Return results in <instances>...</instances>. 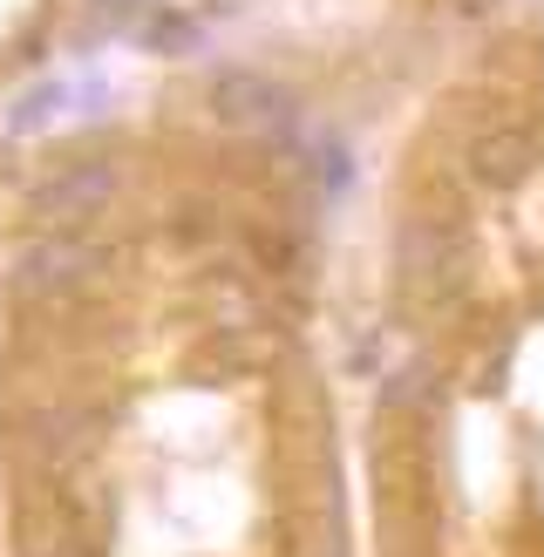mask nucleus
Returning <instances> with one entry per match:
<instances>
[{
	"instance_id": "nucleus-4",
	"label": "nucleus",
	"mask_w": 544,
	"mask_h": 557,
	"mask_svg": "<svg viewBox=\"0 0 544 557\" xmlns=\"http://www.w3.org/2000/svg\"><path fill=\"white\" fill-rule=\"evenodd\" d=\"M531 163H537V144H531V129H490L470 144V171L477 184H524L531 177Z\"/></svg>"
},
{
	"instance_id": "nucleus-3",
	"label": "nucleus",
	"mask_w": 544,
	"mask_h": 557,
	"mask_svg": "<svg viewBox=\"0 0 544 557\" xmlns=\"http://www.w3.org/2000/svg\"><path fill=\"white\" fill-rule=\"evenodd\" d=\"M109 190H116V171H109V163H75V171H62L54 184L35 190V218H48L54 232H69L109 198Z\"/></svg>"
},
{
	"instance_id": "nucleus-5",
	"label": "nucleus",
	"mask_w": 544,
	"mask_h": 557,
	"mask_svg": "<svg viewBox=\"0 0 544 557\" xmlns=\"http://www.w3.org/2000/svg\"><path fill=\"white\" fill-rule=\"evenodd\" d=\"M48 109H62V89H35L21 102V116H14V129H35V123H48Z\"/></svg>"
},
{
	"instance_id": "nucleus-7",
	"label": "nucleus",
	"mask_w": 544,
	"mask_h": 557,
	"mask_svg": "<svg viewBox=\"0 0 544 557\" xmlns=\"http://www.w3.org/2000/svg\"><path fill=\"white\" fill-rule=\"evenodd\" d=\"M41 557H69V550H41Z\"/></svg>"
},
{
	"instance_id": "nucleus-2",
	"label": "nucleus",
	"mask_w": 544,
	"mask_h": 557,
	"mask_svg": "<svg viewBox=\"0 0 544 557\" xmlns=\"http://www.w3.org/2000/svg\"><path fill=\"white\" fill-rule=\"evenodd\" d=\"M96 265H102L96 245L54 232V238H35V245L21 252V286H27V293H75Z\"/></svg>"
},
{
	"instance_id": "nucleus-8",
	"label": "nucleus",
	"mask_w": 544,
	"mask_h": 557,
	"mask_svg": "<svg viewBox=\"0 0 544 557\" xmlns=\"http://www.w3.org/2000/svg\"><path fill=\"white\" fill-rule=\"evenodd\" d=\"M116 8H129V0H116Z\"/></svg>"
},
{
	"instance_id": "nucleus-1",
	"label": "nucleus",
	"mask_w": 544,
	"mask_h": 557,
	"mask_svg": "<svg viewBox=\"0 0 544 557\" xmlns=\"http://www.w3.org/2000/svg\"><path fill=\"white\" fill-rule=\"evenodd\" d=\"M211 109L218 123H238V129H265V123H286L293 116V96L265 75H245V69H225L211 82Z\"/></svg>"
},
{
	"instance_id": "nucleus-6",
	"label": "nucleus",
	"mask_w": 544,
	"mask_h": 557,
	"mask_svg": "<svg viewBox=\"0 0 544 557\" xmlns=\"http://www.w3.org/2000/svg\"><path fill=\"white\" fill-rule=\"evenodd\" d=\"M150 48H198V27H190V21H157Z\"/></svg>"
}]
</instances>
